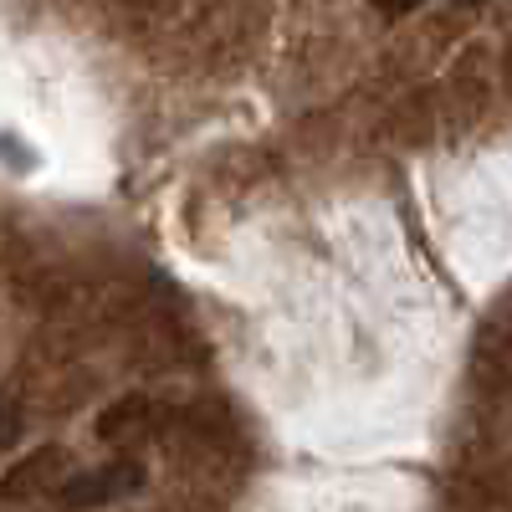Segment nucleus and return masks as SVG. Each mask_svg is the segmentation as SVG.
<instances>
[{
    "label": "nucleus",
    "mask_w": 512,
    "mask_h": 512,
    "mask_svg": "<svg viewBox=\"0 0 512 512\" xmlns=\"http://www.w3.org/2000/svg\"><path fill=\"white\" fill-rule=\"evenodd\" d=\"M149 482L144 461L134 456H118V461H103V466H88V472H67L62 487L52 492L67 512H93V507H108V502H128L139 497Z\"/></svg>",
    "instance_id": "f257e3e1"
},
{
    "label": "nucleus",
    "mask_w": 512,
    "mask_h": 512,
    "mask_svg": "<svg viewBox=\"0 0 512 512\" xmlns=\"http://www.w3.org/2000/svg\"><path fill=\"white\" fill-rule=\"evenodd\" d=\"M67 477V451L62 446H36L31 456L11 461V472L0 477V502L6 507H26V502H41L52 497Z\"/></svg>",
    "instance_id": "f03ea898"
},
{
    "label": "nucleus",
    "mask_w": 512,
    "mask_h": 512,
    "mask_svg": "<svg viewBox=\"0 0 512 512\" xmlns=\"http://www.w3.org/2000/svg\"><path fill=\"white\" fill-rule=\"evenodd\" d=\"M154 405L144 400V395H123V400H113L108 410H103V420H98V436L108 441V446H139L149 431H154Z\"/></svg>",
    "instance_id": "7ed1b4c3"
},
{
    "label": "nucleus",
    "mask_w": 512,
    "mask_h": 512,
    "mask_svg": "<svg viewBox=\"0 0 512 512\" xmlns=\"http://www.w3.org/2000/svg\"><path fill=\"white\" fill-rule=\"evenodd\" d=\"M21 420H26V405H21L16 390H6V395H0V451L21 436Z\"/></svg>",
    "instance_id": "20e7f679"
},
{
    "label": "nucleus",
    "mask_w": 512,
    "mask_h": 512,
    "mask_svg": "<svg viewBox=\"0 0 512 512\" xmlns=\"http://www.w3.org/2000/svg\"><path fill=\"white\" fill-rule=\"evenodd\" d=\"M425 0H374V11L384 16V21H400V16H410V11H420Z\"/></svg>",
    "instance_id": "39448f33"
},
{
    "label": "nucleus",
    "mask_w": 512,
    "mask_h": 512,
    "mask_svg": "<svg viewBox=\"0 0 512 512\" xmlns=\"http://www.w3.org/2000/svg\"><path fill=\"white\" fill-rule=\"evenodd\" d=\"M456 6H461V11H472V6H482V0H456Z\"/></svg>",
    "instance_id": "423d86ee"
}]
</instances>
